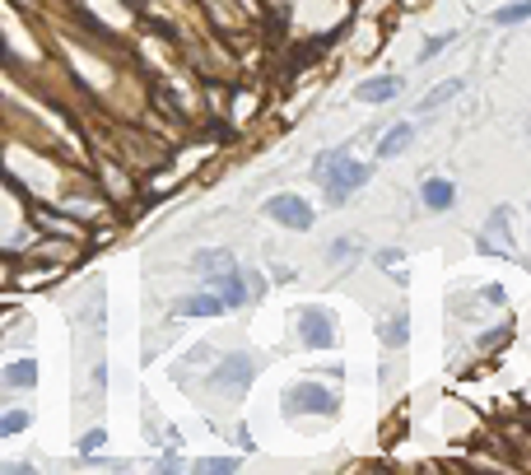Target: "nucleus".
Instances as JSON below:
<instances>
[{"mask_svg":"<svg viewBox=\"0 0 531 475\" xmlns=\"http://www.w3.org/2000/svg\"><path fill=\"white\" fill-rule=\"evenodd\" d=\"M313 173H317V187H322L326 201H331V206H345L350 196L373 178V168L359 163V159H350V150H326V154H317Z\"/></svg>","mask_w":531,"mask_h":475,"instance_id":"obj_1","label":"nucleus"},{"mask_svg":"<svg viewBox=\"0 0 531 475\" xmlns=\"http://www.w3.org/2000/svg\"><path fill=\"white\" fill-rule=\"evenodd\" d=\"M266 215H270L275 224H285V229H294V233H307V229H313V206H307L303 196H294V191L270 196V201H266Z\"/></svg>","mask_w":531,"mask_h":475,"instance_id":"obj_2","label":"nucleus"},{"mask_svg":"<svg viewBox=\"0 0 531 475\" xmlns=\"http://www.w3.org/2000/svg\"><path fill=\"white\" fill-rule=\"evenodd\" d=\"M331 410H335V397L317 382H298L285 397V415H331Z\"/></svg>","mask_w":531,"mask_h":475,"instance_id":"obj_3","label":"nucleus"},{"mask_svg":"<svg viewBox=\"0 0 531 475\" xmlns=\"http://www.w3.org/2000/svg\"><path fill=\"white\" fill-rule=\"evenodd\" d=\"M481 251H494V257H508L513 251V229H508V210H494L490 215V224L481 229Z\"/></svg>","mask_w":531,"mask_h":475,"instance_id":"obj_4","label":"nucleus"},{"mask_svg":"<svg viewBox=\"0 0 531 475\" xmlns=\"http://www.w3.org/2000/svg\"><path fill=\"white\" fill-rule=\"evenodd\" d=\"M298 322H303V331H298V335H303V345L322 350V345L335 341V331H331V313H326V307H303Z\"/></svg>","mask_w":531,"mask_h":475,"instance_id":"obj_5","label":"nucleus"},{"mask_svg":"<svg viewBox=\"0 0 531 475\" xmlns=\"http://www.w3.org/2000/svg\"><path fill=\"white\" fill-rule=\"evenodd\" d=\"M173 313L178 317H219V313H229V303H224L215 289H201V294H187L173 303Z\"/></svg>","mask_w":531,"mask_h":475,"instance_id":"obj_6","label":"nucleus"},{"mask_svg":"<svg viewBox=\"0 0 531 475\" xmlns=\"http://www.w3.org/2000/svg\"><path fill=\"white\" fill-rule=\"evenodd\" d=\"M401 75H378V79H363L359 89H354V98L359 103H387V98H397L401 94Z\"/></svg>","mask_w":531,"mask_h":475,"instance_id":"obj_7","label":"nucleus"},{"mask_svg":"<svg viewBox=\"0 0 531 475\" xmlns=\"http://www.w3.org/2000/svg\"><path fill=\"white\" fill-rule=\"evenodd\" d=\"M215 387H247L252 382V359L247 354H233V359H224V369H215V378H210Z\"/></svg>","mask_w":531,"mask_h":475,"instance_id":"obj_8","label":"nucleus"},{"mask_svg":"<svg viewBox=\"0 0 531 475\" xmlns=\"http://www.w3.org/2000/svg\"><path fill=\"white\" fill-rule=\"evenodd\" d=\"M419 201H425L429 210H453V201H457V187L447 182V178H429L425 187H419Z\"/></svg>","mask_w":531,"mask_h":475,"instance_id":"obj_9","label":"nucleus"},{"mask_svg":"<svg viewBox=\"0 0 531 475\" xmlns=\"http://www.w3.org/2000/svg\"><path fill=\"white\" fill-rule=\"evenodd\" d=\"M410 140H415V131H410V122H397L382 140H378V159H397V154H406L410 150Z\"/></svg>","mask_w":531,"mask_h":475,"instance_id":"obj_10","label":"nucleus"},{"mask_svg":"<svg viewBox=\"0 0 531 475\" xmlns=\"http://www.w3.org/2000/svg\"><path fill=\"white\" fill-rule=\"evenodd\" d=\"M210 289L229 303V307H243L247 303V289H243V279H238V270H224V275H215L210 279Z\"/></svg>","mask_w":531,"mask_h":475,"instance_id":"obj_11","label":"nucleus"},{"mask_svg":"<svg viewBox=\"0 0 531 475\" xmlns=\"http://www.w3.org/2000/svg\"><path fill=\"white\" fill-rule=\"evenodd\" d=\"M457 94H462V79H443L438 89H429L425 98L415 103V112H419V117H429V112H438V107H443L447 98H457Z\"/></svg>","mask_w":531,"mask_h":475,"instance_id":"obj_12","label":"nucleus"},{"mask_svg":"<svg viewBox=\"0 0 531 475\" xmlns=\"http://www.w3.org/2000/svg\"><path fill=\"white\" fill-rule=\"evenodd\" d=\"M191 266L201 270L206 279H215V275H224V270H238L229 251H196V261H191Z\"/></svg>","mask_w":531,"mask_h":475,"instance_id":"obj_13","label":"nucleus"},{"mask_svg":"<svg viewBox=\"0 0 531 475\" xmlns=\"http://www.w3.org/2000/svg\"><path fill=\"white\" fill-rule=\"evenodd\" d=\"M5 382H10V387H33V382H38V363H33V359H19L14 369H5Z\"/></svg>","mask_w":531,"mask_h":475,"instance_id":"obj_14","label":"nucleus"},{"mask_svg":"<svg viewBox=\"0 0 531 475\" xmlns=\"http://www.w3.org/2000/svg\"><path fill=\"white\" fill-rule=\"evenodd\" d=\"M531 19V0H513V5L494 10V23H526Z\"/></svg>","mask_w":531,"mask_h":475,"instance_id":"obj_15","label":"nucleus"},{"mask_svg":"<svg viewBox=\"0 0 531 475\" xmlns=\"http://www.w3.org/2000/svg\"><path fill=\"white\" fill-rule=\"evenodd\" d=\"M406 322H410V317H406V313H397V317H391V322H387V331H382V341H387V345H406V335H410V331H406Z\"/></svg>","mask_w":531,"mask_h":475,"instance_id":"obj_16","label":"nucleus"},{"mask_svg":"<svg viewBox=\"0 0 531 475\" xmlns=\"http://www.w3.org/2000/svg\"><path fill=\"white\" fill-rule=\"evenodd\" d=\"M453 42V33H443V38H425V47H419V61H434V56Z\"/></svg>","mask_w":531,"mask_h":475,"instance_id":"obj_17","label":"nucleus"},{"mask_svg":"<svg viewBox=\"0 0 531 475\" xmlns=\"http://www.w3.org/2000/svg\"><path fill=\"white\" fill-rule=\"evenodd\" d=\"M103 438H107L103 429H89V434L79 438V452H84V457H89V452H98V447H103Z\"/></svg>","mask_w":531,"mask_h":475,"instance_id":"obj_18","label":"nucleus"},{"mask_svg":"<svg viewBox=\"0 0 531 475\" xmlns=\"http://www.w3.org/2000/svg\"><path fill=\"white\" fill-rule=\"evenodd\" d=\"M19 429H28V415H23V410H14V415L0 419V434H19Z\"/></svg>","mask_w":531,"mask_h":475,"instance_id":"obj_19","label":"nucleus"},{"mask_svg":"<svg viewBox=\"0 0 531 475\" xmlns=\"http://www.w3.org/2000/svg\"><path fill=\"white\" fill-rule=\"evenodd\" d=\"M397 261H401V251H397V247L378 251V266H382V270H397Z\"/></svg>","mask_w":531,"mask_h":475,"instance_id":"obj_20","label":"nucleus"},{"mask_svg":"<svg viewBox=\"0 0 531 475\" xmlns=\"http://www.w3.org/2000/svg\"><path fill=\"white\" fill-rule=\"evenodd\" d=\"M238 461L233 457H215V461H201V470H233Z\"/></svg>","mask_w":531,"mask_h":475,"instance_id":"obj_21","label":"nucleus"}]
</instances>
